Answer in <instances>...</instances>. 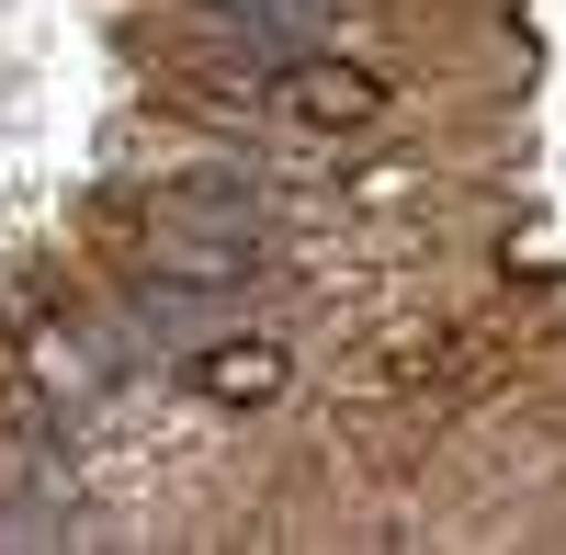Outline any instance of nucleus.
<instances>
[{
    "instance_id": "nucleus-1",
    "label": "nucleus",
    "mask_w": 566,
    "mask_h": 555,
    "mask_svg": "<svg viewBox=\"0 0 566 555\" xmlns=\"http://www.w3.org/2000/svg\"><path fill=\"white\" fill-rule=\"evenodd\" d=\"M272 103L295 114V125H352V114H374V80L363 69H295Z\"/></svg>"
}]
</instances>
